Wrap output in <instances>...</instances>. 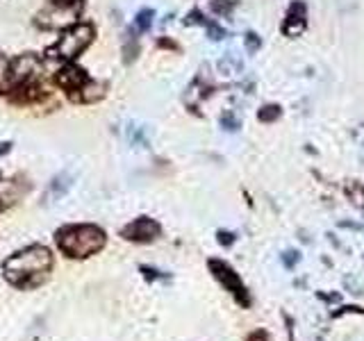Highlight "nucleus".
I'll list each match as a JSON object with an SVG mask.
<instances>
[{"label":"nucleus","instance_id":"nucleus-16","mask_svg":"<svg viewBox=\"0 0 364 341\" xmlns=\"http://www.w3.org/2000/svg\"><path fill=\"white\" fill-rule=\"evenodd\" d=\"M153 19H155V12L153 10H142V12H137V17H135V30L137 32H149L151 26H153Z\"/></svg>","mask_w":364,"mask_h":341},{"label":"nucleus","instance_id":"nucleus-23","mask_svg":"<svg viewBox=\"0 0 364 341\" xmlns=\"http://www.w3.org/2000/svg\"><path fill=\"white\" fill-rule=\"evenodd\" d=\"M346 314H364V309L360 305H342L339 309H335L330 316L332 319H342V316H346Z\"/></svg>","mask_w":364,"mask_h":341},{"label":"nucleus","instance_id":"nucleus-7","mask_svg":"<svg viewBox=\"0 0 364 341\" xmlns=\"http://www.w3.org/2000/svg\"><path fill=\"white\" fill-rule=\"evenodd\" d=\"M162 235V226L151 216H139L121 228V237L133 244H153Z\"/></svg>","mask_w":364,"mask_h":341},{"label":"nucleus","instance_id":"nucleus-22","mask_svg":"<svg viewBox=\"0 0 364 341\" xmlns=\"http://www.w3.org/2000/svg\"><path fill=\"white\" fill-rule=\"evenodd\" d=\"M139 271H142V275H144L149 282H155V280H169V273H162V271L153 269V266H139Z\"/></svg>","mask_w":364,"mask_h":341},{"label":"nucleus","instance_id":"nucleus-21","mask_svg":"<svg viewBox=\"0 0 364 341\" xmlns=\"http://www.w3.org/2000/svg\"><path fill=\"white\" fill-rule=\"evenodd\" d=\"M184 26H187V28H191V26H207V19H205V14L203 12H200V10H191L189 14H187V17H184Z\"/></svg>","mask_w":364,"mask_h":341},{"label":"nucleus","instance_id":"nucleus-14","mask_svg":"<svg viewBox=\"0 0 364 341\" xmlns=\"http://www.w3.org/2000/svg\"><path fill=\"white\" fill-rule=\"evenodd\" d=\"M139 39H137V30H130L128 32V39H126V43H123V61L130 66L133 61L139 57Z\"/></svg>","mask_w":364,"mask_h":341},{"label":"nucleus","instance_id":"nucleus-27","mask_svg":"<svg viewBox=\"0 0 364 341\" xmlns=\"http://www.w3.org/2000/svg\"><path fill=\"white\" fill-rule=\"evenodd\" d=\"M316 298L323 303H342V291H316Z\"/></svg>","mask_w":364,"mask_h":341},{"label":"nucleus","instance_id":"nucleus-29","mask_svg":"<svg viewBox=\"0 0 364 341\" xmlns=\"http://www.w3.org/2000/svg\"><path fill=\"white\" fill-rule=\"evenodd\" d=\"M157 48H166V50H173V52H178L180 50V46H178L173 39H166V37H162V39H157Z\"/></svg>","mask_w":364,"mask_h":341},{"label":"nucleus","instance_id":"nucleus-8","mask_svg":"<svg viewBox=\"0 0 364 341\" xmlns=\"http://www.w3.org/2000/svg\"><path fill=\"white\" fill-rule=\"evenodd\" d=\"M87 82H89L87 71H84V68H80L77 64H73V61H66V64L61 66L59 71H57V75H55V84H57L61 91H66L71 100H75V96L80 94V89Z\"/></svg>","mask_w":364,"mask_h":341},{"label":"nucleus","instance_id":"nucleus-33","mask_svg":"<svg viewBox=\"0 0 364 341\" xmlns=\"http://www.w3.org/2000/svg\"><path fill=\"white\" fill-rule=\"evenodd\" d=\"M339 228H351V230H362V226H358V223H348V221H342V223H339Z\"/></svg>","mask_w":364,"mask_h":341},{"label":"nucleus","instance_id":"nucleus-20","mask_svg":"<svg viewBox=\"0 0 364 341\" xmlns=\"http://www.w3.org/2000/svg\"><path fill=\"white\" fill-rule=\"evenodd\" d=\"M205 30H207V39H210V41H223V39L228 37L226 30H223L219 23H214V21H207Z\"/></svg>","mask_w":364,"mask_h":341},{"label":"nucleus","instance_id":"nucleus-35","mask_svg":"<svg viewBox=\"0 0 364 341\" xmlns=\"http://www.w3.org/2000/svg\"><path fill=\"white\" fill-rule=\"evenodd\" d=\"M50 3H61V0H50Z\"/></svg>","mask_w":364,"mask_h":341},{"label":"nucleus","instance_id":"nucleus-19","mask_svg":"<svg viewBox=\"0 0 364 341\" xmlns=\"http://www.w3.org/2000/svg\"><path fill=\"white\" fill-rule=\"evenodd\" d=\"M244 48L249 55H255V52L262 48V37L258 32H253V30H249V32L244 35Z\"/></svg>","mask_w":364,"mask_h":341},{"label":"nucleus","instance_id":"nucleus-18","mask_svg":"<svg viewBox=\"0 0 364 341\" xmlns=\"http://www.w3.org/2000/svg\"><path fill=\"white\" fill-rule=\"evenodd\" d=\"M210 7L216 17H223V19H230L232 17V7L235 3H230V0H210Z\"/></svg>","mask_w":364,"mask_h":341},{"label":"nucleus","instance_id":"nucleus-11","mask_svg":"<svg viewBox=\"0 0 364 341\" xmlns=\"http://www.w3.org/2000/svg\"><path fill=\"white\" fill-rule=\"evenodd\" d=\"M105 91H107V84L100 82V80H91L84 84L80 89V94L75 96V103H96V100L105 98Z\"/></svg>","mask_w":364,"mask_h":341},{"label":"nucleus","instance_id":"nucleus-17","mask_svg":"<svg viewBox=\"0 0 364 341\" xmlns=\"http://www.w3.org/2000/svg\"><path fill=\"white\" fill-rule=\"evenodd\" d=\"M219 123L226 133H239V128H242V121H239V116L235 112H223Z\"/></svg>","mask_w":364,"mask_h":341},{"label":"nucleus","instance_id":"nucleus-1","mask_svg":"<svg viewBox=\"0 0 364 341\" xmlns=\"http://www.w3.org/2000/svg\"><path fill=\"white\" fill-rule=\"evenodd\" d=\"M52 266H55V257H52L50 248L32 244L12 253L3 262V275L17 289H35L48 280Z\"/></svg>","mask_w":364,"mask_h":341},{"label":"nucleus","instance_id":"nucleus-5","mask_svg":"<svg viewBox=\"0 0 364 341\" xmlns=\"http://www.w3.org/2000/svg\"><path fill=\"white\" fill-rule=\"evenodd\" d=\"M84 0H61V3H50L48 10L39 12L35 23L41 30H66L68 26L77 23V17L82 12Z\"/></svg>","mask_w":364,"mask_h":341},{"label":"nucleus","instance_id":"nucleus-12","mask_svg":"<svg viewBox=\"0 0 364 341\" xmlns=\"http://www.w3.org/2000/svg\"><path fill=\"white\" fill-rule=\"evenodd\" d=\"M216 68H219V73L226 75V77L239 75V73L244 71V59H242V55H239V52L230 50V52H226V55L219 59V64H216Z\"/></svg>","mask_w":364,"mask_h":341},{"label":"nucleus","instance_id":"nucleus-10","mask_svg":"<svg viewBox=\"0 0 364 341\" xmlns=\"http://www.w3.org/2000/svg\"><path fill=\"white\" fill-rule=\"evenodd\" d=\"M71 187H73V175L68 173V170H61L59 175H55V177L50 180L48 189H46V193H44L41 205L48 207V205H52V203H57V200H61L68 191H71Z\"/></svg>","mask_w":364,"mask_h":341},{"label":"nucleus","instance_id":"nucleus-28","mask_svg":"<svg viewBox=\"0 0 364 341\" xmlns=\"http://www.w3.org/2000/svg\"><path fill=\"white\" fill-rule=\"evenodd\" d=\"M128 137H130V144H142V146H146V137H144V130L142 128H133V126H130Z\"/></svg>","mask_w":364,"mask_h":341},{"label":"nucleus","instance_id":"nucleus-24","mask_svg":"<svg viewBox=\"0 0 364 341\" xmlns=\"http://www.w3.org/2000/svg\"><path fill=\"white\" fill-rule=\"evenodd\" d=\"M300 262V253L298 251H287V253H282V264H285V269H296V264Z\"/></svg>","mask_w":364,"mask_h":341},{"label":"nucleus","instance_id":"nucleus-30","mask_svg":"<svg viewBox=\"0 0 364 341\" xmlns=\"http://www.w3.org/2000/svg\"><path fill=\"white\" fill-rule=\"evenodd\" d=\"M282 321H285V328H287V337L289 341H296V335H294V319L287 314V312H282Z\"/></svg>","mask_w":364,"mask_h":341},{"label":"nucleus","instance_id":"nucleus-32","mask_svg":"<svg viewBox=\"0 0 364 341\" xmlns=\"http://www.w3.org/2000/svg\"><path fill=\"white\" fill-rule=\"evenodd\" d=\"M12 150V142H0V157Z\"/></svg>","mask_w":364,"mask_h":341},{"label":"nucleus","instance_id":"nucleus-25","mask_svg":"<svg viewBox=\"0 0 364 341\" xmlns=\"http://www.w3.org/2000/svg\"><path fill=\"white\" fill-rule=\"evenodd\" d=\"M344 286H346V291L353 293V296H364V284L362 282H355L353 275H346L344 277Z\"/></svg>","mask_w":364,"mask_h":341},{"label":"nucleus","instance_id":"nucleus-34","mask_svg":"<svg viewBox=\"0 0 364 341\" xmlns=\"http://www.w3.org/2000/svg\"><path fill=\"white\" fill-rule=\"evenodd\" d=\"M10 205H12V203H7V198H5V196H0V214H3Z\"/></svg>","mask_w":364,"mask_h":341},{"label":"nucleus","instance_id":"nucleus-9","mask_svg":"<svg viewBox=\"0 0 364 341\" xmlns=\"http://www.w3.org/2000/svg\"><path fill=\"white\" fill-rule=\"evenodd\" d=\"M305 28H307V5L303 0H291L287 12H285L280 32L289 39H296L305 32Z\"/></svg>","mask_w":364,"mask_h":341},{"label":"nucleus","instance_id":"nucleus-26","mask_svg":"<svg viewBox=\"0 0 364 341\" xmlns=\"http://www.w3.org/2000/svg\"><path fill=\"white\" fill-rule=\"evenodd\" d=\"M216 242H219V246H223V248H230L232 244H235V232L216 230Z\"/></svg>","mask_w":364,"mask_h":341},{"label":"nucleus","instance_id":"nucleus-13","mask_svg":"<svg viewBox=\"0 0 364 341\" xmlns=\"http://www.w3.org/2000/svg\"><path fill=\"white\" fill-rule=\"evenodd\" d=\"M344 196L348 198V203L364 209V184L362 182H355V180H348L344 184Z\"/></svg>","mask_w":364,"mask_h":341},{"label":"nucleus","instance_id":"nucleus-31","mask_svg":"<svg viewBox=\"0 0 364 341\" xmlns=\"http://www.w3.org/2000/svg\"><path fill=\"white\" fill-rule=\"evenodd\" d=\"M246 341H271V337L267 335L265 330H255V332H251L249 339H246Z\"/></svg>","mask_w":364,"mask_h":341},{"label":"nucleus","instance_id":"nucleus-15","mask_svg":"<svg viewBox=\"0 0 364 341\" xmlns=\"http://www.w3.org/2000/svg\"><path fill=\"white\" fill-rule=\"evenodd\" d=\"M282 116V107L278 103H267L258 110V121L260 123H276Z\"/></svg>","mask_w":364,"mask_h":341},{"label":"nucleus","instance_id":"nucleus-3","mask_svg":"<svg viewBox=\"0 0 364 341\" xmlns=\"http://www.w3.org/2000/svg\"><path fill=\"white\" fill-rule=\"evenodd\" d=\"M94 39H96V28L91 26V23L77 21L73 26H68L66 30H61L59 39L48 50V55L57 57L61 61H75L91 43H94Z\"/></svg>","mask_w":364,"mask_h":341},{"label":"nucleus","instance_id":"nucleus-4","mask_svg":"<svg viewBox=\"0 0 364 341\" xmlns=\"http://www.w3.org/2000/svg\"><path fill=\"white\" fill-rule=\"evenodd\" d=\"M207 269H210V273H212L214 280L219 282L223 289L230 293L232 298H235V303H237L239 307L251 309L253 298H251L249 286L244 284V280L239 277V273L228 264V262L212 257V260H207Z\"/></svg>","mask_w":364,"mask_h":341},{"label":"nucleus","instance_id":"nucleus-2","mask_svg":"<svg viewBox=\"0 0 364 341\" xmlns=\"http://www.w3.org/2000/svg\"><path fill=\"white\" fill-rule=\"evenodd\" d=\"M59 253L68 260H87L98 255L107 244V232L94 223H71L55 232Z\"/></svg>","mask_w":364,"mask_h":341},{"label":"nucleus","instance_id":"nucleus-6","mask_svg":"<svg viewBox=\"0 0 364 341\" xmlns=\"http://www.w3.org/2000/svg\"><path fill=\"white\" fill-rule=\"evenodd\" d=\"M44 71V61L35 52H26V55H19L10 59V68H7V82H5V89L3 94H7L10 89L19 87L23 82H32L39 80Z\"/></svg>","mask_w":364,"mask_h":341}]
</instances>
